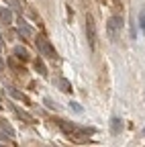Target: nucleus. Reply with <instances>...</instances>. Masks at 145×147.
Segmentation results:
<instances>
[{"label": "nucleus", "instance_id": "nucleus-1", "mask_svg": "<svg viewBox=\"0 0 145 147\" xmlns=\"http://www.w3.org/2000/svg\"><path fill=\"white\" fill-rule=\"evenodd\" d=\"M59 129H61V131H63L69 139H74L76 143H84V141H88L90 135H94V129H82V127H78V125L63 123V121H59Z\"/></svg>", "mask_w": 145, "mask_h": 147}, {"label": "nucleus", "instance_id": "nucleus-2", "mask_svg": "<svg viewBox=\"0 0 145 147\" xmlns=\"http://www.w3.org/2000/svg\"><path fill=\"white\" fill-rule=\"evenodd\" d=\"M35 45H37V49H39V53L43 55V57H49V59H55V57H57V53H55V49H53V45H51L47 39H43V37H37Z\"/></svg>", "mask_w": 145, "mask_h": 147}, {"label": "nucleus", "instance_id": "nucleus-3", "mask_svg": "<svg viewBox=\"0 0 145 147\" xmlns=\"http://www.w3.org/2000/svg\"><path fill=\"white\" fill-rule=\"evenodd\" d=\"M86 37H88V43L90 47H96V27H94V18L92 16H86Z\"/></svg>", "mask_w": 145, "mask_h": 147}, {"label": "nucleus", "instance_id": "nucleus-4", "mask_svg": "<svg viewBox=\"0 0 145 147\" xmlns=\"http://www.w3.org/2000/svg\"><path fill=\"white\" fill-rule=\"evenodd\" d=\"M106 25H108V27H106V29H108V37H111V39H115L117 29H121V25H123V18H121V16H111Z\"/></svg>", "mask_w": 145, "mask_h": 147}, {"label": "nucleus", "instance_id": "nucleus-5", "mask_svg": "<svg viewBox=\"0 0 145 147\" xmlns=\"http://www.w3.org/2000/svg\"><path fill=\"white\" fill-rule=\"evenodd\" d=\"M12 53L16 55V59H21V61H29V51H27L25 47H21V45H16Z\"/></svg>", "mask_w": 145, "mask_h": 147}, {"label": "nucleus", "instance_id": "nucleus-6", "mask_svg": "<svg viewBox=\"0 0 145 147\" xmlns=\"http://www.w3.org/2000/svg\"><path fill=\"white\" fill-rule=\"evenodd\" d=\"M111 131H113V135H119V133L123 131V121H121L119 117H113V121H111Z\"/></svg>", "mask_w": 145, "mask_h": 147}, {"label": "nucleus", "instance_id": "nucleus-7", "mask_svg": "<svg viewBox=\"0 0 145 147\" xmlns=\"http://www.w3.org/2000/svg\"><path fill=\"white\" fill-rule=\"evenodd\" d=\"M57 86L61 88V92H71V84L65 78H57Z\"/></svg>", "mask_w": 145, "mask_h": 147}, {"label": "nucleus", "instance_id": "nucleus-8", "mask_svg": "<svg viewBox=\"0 0 145 147\" xmlns=\"http://www.w3.org/2000/svg\"><path fill=\"white\" fill-rule=\"evenodd\" d=\"M0 21H2V23H10L12 21V12L8 8H2V10H0Z\"/></svg>", "mask_w": 145, "mask_h": 147}, {"label": "nucleus", "instance_id": "nucleus-9", "mask_svg": "<svg viewBox=\"0 0 145 147\" xmlns=\"http://www.w3.org/2000/svg\"><path fill=\"white\" fill-rule=\"evenodd\" d=\"M35 67H37V71L41 74V76H47V67H45V63H43L41 59H37V61H35Z\"/></svg>", "mask_w": 145, "mask_h": 147}, {"label": "nucleus", "instance_id": "nucleus-10", "mask_svg": "<svg viewBox=\"0 0 145 147\" xmlns=\"http://www.w3.org/2000/svg\"><path fill=\"white\" fill-rule=\"evenodd\" d=\"M19 31H21V35H25V37H31V35H33L31 29L27 27V23H23V21H21V25H19Z\"/></svg>", "mask_w": 145, "mask_h": 147}, {"label": "nucleus", "instance_id": "nucleus-11", "mask_svg": "<svg viewBox=\"0 0 145 147\" xmlns=\"http://www.w3.org/2000/svg\"><path fill=\"white\" fill-rule=\"evenodd\" d=\"M139 29H141V33L145 35V10L139 12Z\"/></svg>", "mask_w": 145, "mask_h": 147}, {"label": "nucleus", "instance_id": "nucleus-12", "mask_svg": "<svg viewBox=\"0 0 145 147\" xmlns=\"http://www.w3.org/2000/svg\"><path fill=\"white\" fill-rule=\"evenodd\" d=\"M67 106H69V110H74V113H78V115H82V113H84V108H82L78 102H69Z\"/></svg>", "mask_w": 145, "mask_h": 147}, {"label": "nucleus", "instance_id": "nucleus-13", "mask_svg": "<svg viewBox=\"0 0 145 147\" xmlns=\"http://www.w3.org/2000/svg\"><path fill=\"white\" fill-rule=\"evenodd\" d=\"M0 49H2V35H0Z\"/></svg>", "mask_w": 145, "mask_h": 147}, {"label": "nucleus", "instance_id": "nucleus-14", "mask_svg": "<svg viewBox=\"0 0 145 147\" xmlns=\"http://www.w3.org/2000/svg\"><path fill=\"white\" fill-rule=\"evenodd\" d=\"M143 133H145V131H143Z\"/></svg>", "mask_w": 145, "mask_h": 147}]
</instances>
